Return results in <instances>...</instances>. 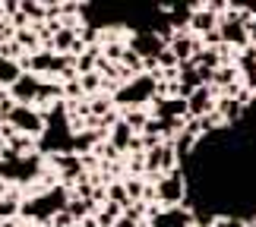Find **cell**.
Listing matches in <instances>:
<instances>
[{
	"label": "cell",
	"instance_id": "6da1fadb",
	"mask_svg": "<svg viewBox=\"0 0 256 227\" xmlns=\"http://www.w3.org/2000/svg\"><path fill=\"white\" fill-rule=\"evenodd\" d=\"M66 202H70V193H66V186H48L44 193H32L28 199H22L19 205V218L26 221H38V224H51L57 215L66 209Z\"/></svg>",
	"mask_w": 256,
	"mask_h": 227
},
{
	"label": "cell",
	"instance_id": "7a4b0ae2",
	"mask_svg": "<svg viewBox=\"0 0 256 227\" xmlns=\"http://www.w3.org/2000/svg\"><path fill=\"white\" fill-rule=\"evenodd\" d=\"M44 174V155H4L0 158V183H16L26 186L28 180H38Z\"/></svg>",
	"mask_w": 256,
	"mask_h": 227
},
{
	"label": "cell",
	"instance_id": "3957f363",
	"mask_svg": "<svg viewBox=\"0 0 256 227\" xmlns=\"http://www.w3.org/2000/svg\"><path fill=\"white\" fill-rule=\"evenodd\" d=\"M155 202H158L162 209H177V205L186 202V174H184V167L158 177V183H155Z\"/></svg>",
	"mask_w": 256,
	"mask_h": 227
},
{
	"label": "cell",
	"instance_id": "277c9868",
	"mask_svg": "<svg viewBox=\"0 0 256 227\" xmlns=\"http://www.w3.org/2000/svg\"><path fill=\"white\" fill-rule=\"evenodd\" d=\"M6 123L13 126L16 133L32 136V139H42L44 130H48V120H44V111H42V107H22V104H16Z\"/></svg>",
	"mask_w": 256,
	"mask_h": 227
},
{
	"label": "cell",
	"instance_id": "5b68a950",
	"mask_svg": "<svg viewBox=\"0 0 256 227\" xmlns=\"http://www.w3.org/2000/svg\"><path fill=\"white\" fill-rule=\"evenodd\" d=\"M149 224L146 227H193V212L186 205L177 209H162V205H149Z\"/></svg>",
	"mask_w": 256,
	"mask_h": 227
},
{
	"label": "cell",
	"instance_id": "8992f818",
	"mask_svg": "<svg viewBox=\"0 0 256 227\" xmlns=\"http://www.w3.org/2000/svg\"><path fill=\"white\" fill-rule=\"evenodd\" d=\"M38 92H42V79L32 76V73H22L13 85H10L6 95L13 98L16 104H22V107H35L38 104Z\"/></svg>",
	"mask_w": 256,
	"mask_h": 227
},
{
	"label": "cell",
	"instance_id": "52a82bcc",
	"mask_svg": "<svg viewBox=\"0 0 256 227\" xmlns=\"http://www.w3.org/2000/svg\"><path fill=\"white\" fill-rule=\"evenodd\" d=\"M215 101H218V92L212 85H202L186 98V120H200V117L215 111Z\"/></svg>",
	"mask_w": 256,
	"mask_h": 227
},
{
	"label": "cell",
	"instance_id": "ba28073f",
	"mask_svg": "<svg viewBox=\"0 0 256 227\" xmlns=\"http://www.w3.org/2000/svg\"><path fill=\"white\" fill-rule=\"evenodd\" d=\"M168 51L177 57V63H186V60H193V54L202 51V47H200V38H193L186 28H177L168 38Z\"/></svg>",
	"mask_w": 256,
	"mask_h": 227
},
{
	"label": "cell",
	"instance_id": "9c48e42d",
	"mask_svg": "<svg viewBox=\"0 0 256 227\" xmlns=\"http://www.w3.org/2000/svg\"><path fill=\"white\" fill-rule=\"evenodd\" d=\"M155 120H186V101L184 98H152Z\"/></svg>",
	"mask_w": 256,
	"mask_h": 227
},
{
	"label": "cell",
	"instance_id": "30bf717a",
	"mask_svg": "<svg viewBox=\"0 0 256 227\" xmlns=\"http://www.w3.org/2000/svg\"><path fill=\"white\" fill-rule=\"evenodd\" d=\"M133 130H130V126H126L124 120L120 123H114L111 126V130H108V145H111V149L114 152H130V142H133Z\"/></svg>",
	"mask_w": 256,
	"mask_h": 227
},
{
	"label": "cell",
	"instance_id": "8fae6325",
	"mask_svg": "<svg viewBox=\"0 0 256 227\" xmlns=\"http://www.w3.org/2000/svg\"><path fill=\"white\" fill-rule=\"evenodd\" d=\"M120 120L130 126V130L136 133V136H142V130H146V123L152 120V114L146 111V107H126V111H120Z\"/></svg>",
	"mask_w": 256,
	"mask_h": 227
},
{
	"label": "cell",
	"instance_id": "7c38bea8",
	"mask_svg": "<svg viewBox=\"0 0 256 227\" xmlns=\"http://www.w3.org/2000/svg\"><path fill=\"white\" fill-rule=\"evenodd\" d=\"M6 152H10V155H32V152H38V139H32V136H22V133H16L13 139L6 142Z\"/></svg>",
	"mask_w": 256,
	"mask_h": 227
},
{
	"label": "cell",
	"instance_id": "4fadbf2b",
	"mask_svg": "<svg viewBox=\"0 0 256 227\" xmlns=\"http://www.w3.org/2000/svg\"><path fill=\"white\" fill-rule=\"evenodd\" d=\"M104 193H108V202L120 205V209H126V205H130V196H126V186H124V183H108Z\"/></svg>",
	"mask_w": 256,
	"mask_h": 227
},
{
	"label": "cell",
	"instance_id": "5bb4252c",
	"mask_svg": "<svg viewBox=\"0 0 256 227\" xmlns=\"http://www.w3.org/2000/svg\"><path fill=\"white\" fill-rule=\"evenodd\" d=\"M244 224H247V221H244L240 215H228V212H222L218 218H215L212 227H244Z\"/></svg>",
	"mask_w": 256,
	"mask_h": 227
},
{
	"label": "cell",
	"instance_id": "9a60e30c",
	"mask_svg": "<svg viewBox=\"0 0 256 227\" xmlns=\"http://www.w3.org/2000/svg\"><path fill=\"white\" fill-rule=\"evenodd\" d=\"M4 155H6V139L0 136V158H4Z\"/></svg>",
	"mask_w": 256,
	"mask_h": 227
},
{
	"label": "cell",
	"instance_id": "2e32d148",
	"mask_svg": "<svg viewBox=\"0 0 256 227\" xmlns=\"http://www.w3.org/2000/svg\"><path fill=\"white\" fill-rule=\"evenodd\" d=\"M117 227H140V224H133V221H120Z\"/></svg>",
	"mask_w": 256,
	"mask_h": 227
},
{
	"label": "cell",
	"instance_id": "e0dca14e",
	"mask_svg": "<svg viewBox=\"0 0 256 227\" xmlns=\"http://www.w3.org/2000/svg\"><path fill=\"white\" fill-rule=\"evenodd\" d=\"M244 227H256V221H247V224H244Z\"/></svg>",
	"mask_w": 256,
	"mask_h": 227
},
{
	"label": "cell",
	"instance_id": "ac0fdd59",
	"mask_svg": "<svg viewBox=\"0 0 256 227\" xmlns=\"http://www.w3.org/2000/svg\"><path fill=\"white\" fill-rule=\"evenodd\" d=\"M70 227H82V224H70Z\"/></svg>",
	"mask_w": 256,
	"mask_h": 227
}]
</instances>
